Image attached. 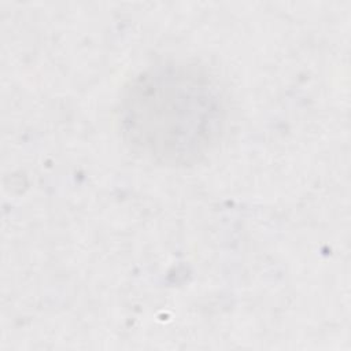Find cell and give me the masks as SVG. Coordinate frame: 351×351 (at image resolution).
<instances>
[{"label": "cell", "instance_id": "obj_1", "mask_svg": "<svg viewBox=\"0 0 351 351\" xmlns=\"http://www.w3.org/2000/svg\"><path fill=\"white\" fill-rule=\"evenodd\" d=\"M118 122L126 144L148 160L189 166L221 140L226 106L217 81L195 64L166 62L125 86Z\"/></svg>", "mask_w": 351, "mask_h": 351}]
</instances>
